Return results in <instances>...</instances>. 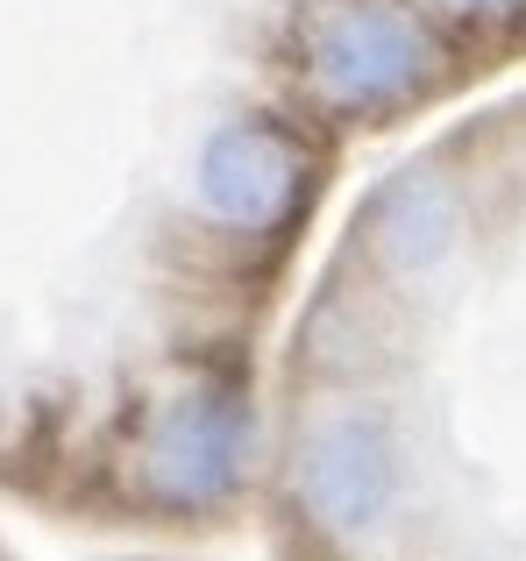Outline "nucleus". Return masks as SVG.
Returning a JSON list of instances; mask_svg holds the SVG:
<instances>
[{
    "label": "nucleus",
    "instance_id": "obj_2",
    "mask_svg": "<svg viewBox=\"0 0 526 561\" xmlns=\"http://www.w3.org/2000/svg\"><path fill=\"white\" fill-rule=\"evenodd\" d=\"M291 477H299V497L320 526L334 534H363V526L385 519L391 491H399V440H391L385 412H328L299 434V455H291Z\"/></svg>",
    "mask_w": 526,
    "mask_h": 561
},
{
    "label": "nucleus",
    "instance_id": "obj_5",
    "mask_svg": "<svg viewBox=\"0 0 526 561\" xmlns=\"http://www.w3.org/2000/svg\"><path fill=\"white\" fill-rule=\"evenodd\" d=\"M456 234H462V199H456V185L434 179V171H405V179H391L370 199V249L385 256V271H399V277L434 271V263L456 249Z\"/></svg>",
    "mask_w": 526,
    "mask_h": 561
},
{
    "label": "nucleus",
    "instance_id": "obj_4",
    "mask_svg": "<svg viewBox=\"0 0 526 561\" xmlns=\"http://www.w3.org/2000/svg\"><path fill=\"white\" fill-rule=\"evenodd\" d=\"M306 192V150L271 122H228L193 157V199L221 228H277Z\"/></svg>",
    "mask_w": 526,
    "mask_h": 561
},
{
    "label": "nucleus",
    "instance_id": "obj_1",
    "mask_svg": "<svg viewBox=\"0 0 526 561\" xmlns=\"http://www.w3.org/2000/svg\"><path fill=\"white\" fill-rule=\"evenodd\" d=\"M299 65L334 107H391L442 71V43L399 0H313L299 14Z\"/></svg>",
    "mask_w": 526,
    "mask_h": 561
},
{
    "label": "nucleus",
    "instance_id": "obj_6",
    "mask_svg": "<svg viewBox=\"0 0 526 561\" xmlns=\"http://www.w3.org/2000/svg\"><path fill=\"white\" fill-rule=\"evenodd\" d=\"M470 8H505V0H470Z\"/></svg>",
    "mask_w": 526,
    "mask_h": 561
},
{
    "label": "nucleus",
    "instance_id": "obj_3",
    "mask_svg": "<svg viewBox=\"0 0 526 561\" xmlns=\"http://www.w3.org/2000/svg\"><path fill=\"white\" fill-rule=\"evenodd\" d=\"M250 462V405L221 383H199V391L171 398L150 426V491L171 505H214L242 483Z\"/></svg>",
    "mask_w": 526,
    "mask_h": 561
}]
</instances>
